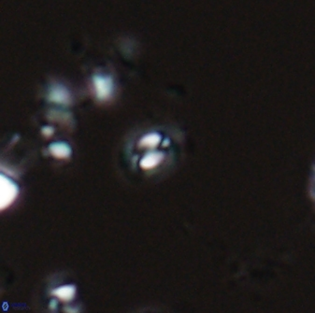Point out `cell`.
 <instances>
[{
  "label": "cell",
  "mask_w": 315,
  "mask_h": 313,
  "mask_svg": "<svg viewBox=\"0 0 315 313\" xmlns=\"http://www.w3.org/2000/svg\"><path fill=\"white\" fill-rule=\"evenodd\" d=\"M19 193L18 185L10 177L1 174L0 175V209L6 208L14 202Z\"/></svg>",
  "instance_id": "1"
},
{
  "label": "cell",
  "mask_w": 315,
  "mask_h": 313,
  "mask_svg": "<svg viewBox=\"0 0 315 313\" xmlns=\"http://www.w3.org/2000/svg\"><path fill=\"white\" fill-rule=\"evenodd\" d=\"M94 92L99 100H107L112 96L114 91V82L112 77L97 73L92 77Z\"/></svg>",
  "instance_id": "2"
},
{
  "label": "cell",
  "mask_w": 315,
  "mask_h": 313,
  "mask_svg": "<svg viewBox=\"0 0 315 313\" xmlns=\"http://www.w3.org/2000/svg\"><path fill=\"white\" fill-rule=\"evenodd\" d=\"M48 99L57 104L66 105L70 103L71 96L66 87L63 84L55 83L49 88Z\"/></svg>",
  "instance_id": "3"
},
{
  "label": "cell",
  "mask_w": 315,
  "mask_h": 313,
  "mask_svg": "<svg viewBox=\"0 0 315 313\" xmlns=\"http://www.w3.org/2000/svg\"><path fill=\"white\" fill-rule=\"evenodd\" d=\"M164 153L161 151H150L141 160L140 165L143 169H152L163 161Z\"/></svg>",
  "instance_id": "4"
},
{
  "label": "cell",
  "mask_w": 315,
  "mask_h": 313,
  "mask_svg": "<svg viewBox=\"0 0 315 313\" xmlns=\"http://www.w3.org/2000/svg\"><path fill=\"white\" fill-rule=\"evenodd\" d=\"M49 151L56 158H66L71 153L70 146L65 142H54L49 146Z\"/></svg>",
  "instance_id": "5"
},
{
  "label": "cell",
  "mask_w": 315,
  "mask_h": 313,
  "mask_svg": "<svg viewBox=\"0 0 315 313\" xmlns=\"http://www.w3.org/2000/svg\"><path fill=\"white\" fill-rule=\"evenodd\" d=\"M53 294L61 301L68 302L74 298L76 294V288L72 285H64L55 289L53 291Z\"/></svg>",
  "instance_id": "6"
},
{
  "label": "cell",
  "mask_w": 315,
  "mask_h": 313,
  "mask_svg": "<svg viewBox=\"0 0 315 313\" xmlns=\"http://www.w3.org/2000/svg\"><path fill=\"white\" fill-rule=\"evenodd\" d=\"M161 141V136L158 133H149L143 136L139 141V145L143 148H155Z\"/></svg>",
  "instance_id": "7"
},
{
  "label": "cell",
  "mask_w": 315,
  "mask_h": 313,
  "mask_svg": "<svg viewBox=\"0 0 315 313\" xmlns=\"http://www.w3.org/2000/svg\"><path fill=\"white\" fill-rule=\"evenodd\" d=\"M42 132L44 136L50 137L54 133V128L52 126H43L42 129Z\"/></svg>",
  "instance_id": "8"
},
{
  "label": "cell",
  "mask_w": 315,
  "mask_h": 313,
  "mask_svg": "<svg viewBox=\"0 0 315 313\" xmlns=\"http://www.w3.org/2000/svg\"><path fill=\"white\" fill-rule=\"evenodd\" d=\"M56 306H57V303H56L55 300H53V301L51 302V304H50V308H51V309H55V308H56Z\"/></svg>",
  "instance_id": "9"
}]
</instances>
